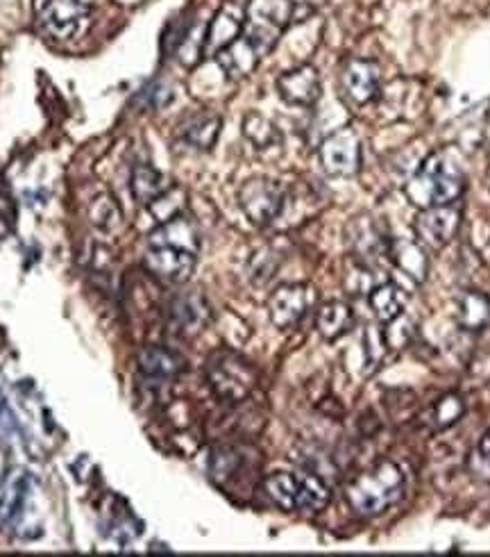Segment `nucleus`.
Returning a JSON list of instances; mask_svg holds the SVG:
<instances>
[{
    "label": "nucleus",
    "instance_id": "20e7f679",
    "mask_svg": "<svg viewBox=\"0 0 490 557\" xmlns=\"http://www.w3.org/2000/svg\"><path fill=\"white\" fill-rule=\"evenodd\" d=\"M293 14V0H250V5L246 8L243 37L260 50L264 58L275 48L284 30L289 28Z\"/></svg>",
    "mask_w": 490,
    "mask_h": 557
},
{
    "label": "nucleus",
    "instance_id": "f704fd0d",
    "mask_svg": "<svg viewBox=\"0 0 490 557\" xmlns=\"http://www.w3.org/2000/svg\"><path fill=\"white\" fill-rule=\"evenodd\" d=\"M488 187H490V171H488Z\"/></svg>",
    "mask_w": 490,
    "mask_h": 557
},
{
    "label": "nucleus",
    "instance_id": "cd10ccee",
    "mask_svg": "<svg viewBox=\"0 0 490 557\" xmlns=\"http://www.w3.org/2000/svg\"><path fill=\"white\" fill-rule=\"evenodd\" d=\"M243 135L246 139L260 150H266V148H273L281 141V135H279V128L277 125L266 119L264 114L260 112H250L246 114L243 119Z\"/></svg>",
    "mask_w": 490,
    "mask_h": 557
},
{
    "label": "nucleus",
    "instance_id": "72a5a7b5",
    "mask_svg": "<svg viewBox=\"0 0 490 557\" xmlns=\"http://www.w3.org/2000/svg\"><path fill=\"white\" fill-rule=\"evenodd\" d=\"M477 458H479V465L490 473V430L481 437L479 442V448H477Z\"/></svg>",
    "mask_w": 490,
    "mask_h": 557
},
{
    "label": "nucleus",
    "instance_id": "c756f323",
    "mask_svg": "<svg viewBox=\"0 0 490 557\" xmlns=\"http://www.w3.org/2000/svg\"><path fill=\"white\" fill-rule=\"evenodd\" d=\"M463 414H466V403H463L458 394H448L441 400H436L429 412V425L441 433V430H448L454 423H458Z\"/></svg>",
    "mask_w": 490,
    "mask_h": 557
},
{
    "label": "nucleus",
    "instance_id": "1a4fd4ad",
    "mask_svg": "<svg viewBox=\"0 0 490 557\" xmlns=\"http://www.w3.org/2000/svg\"><path fill=\"white\" fill-rule=\"evenodd\" d=\"M461 216L463 214H461V208L456 206V202L420 210V214L416 216V223H414L418 242L431 250L445 248L458 233Z\"/></svg>",
    "mask_w": 490,
    "mask_h": 557
},
{
    "label": "nucleus",
    "instance_id": "39448f33",
    "mask_svg": "<svg viewBox=\"0 0 490 557\" xmlns=\"http://www.w3.org/2000/svg\"><path fill=\"white\" fill-rule=\"evenodd\" d=\"M204 373H208L212 392L225 403H241L256 387L254 367L239 352L231 350H221L212 356Z\"/></svg>",
    "mask_w": 490,
    "mask_h": 557
},
{
    "label": "nucleus",
    "instance_id": "f8f14e48",
    "mask_svg": "<svg viewBox=\"0 0 490 557\" xmlns=\"http://www.w3.org/2000/svg\"><path fill=\"white\" fill-rule=\"evenodd\" d=\"M277 91L284 103L293 108H312L321 100L323 83L318 69L312 64H300L277 78Z\"/></svg>",
    "mask_w": 490,
    "mask_h": 557
},
{
    "label": "nucleus",
    "instance_id": "a211bd4d",
    "mask_svg": "<svg viewBox=\"0 0 490 557\" xmlns=\"http://www.w3.org/2000/svg\"><path fill=\"white\" fill-rule=\"evenodd\" d=\"M148 246H173V248L196 252L198 256V250H200L198 225L189 216L179 214V216L158 225V231L148 237Z\"/></svg>",
    "mask_w": 490,
    "mask_h": 557
},
{
    "label": "nucleus",
    "instance_id": "f257e3e1",
    "mask_svg": "<svg viewBox=\"0 0 490 557\" xmlns=\"http://www.w3.org/2000/svg\"><path fill=\"white\" fill-rule=\"evenodd\" d=\"M463 191H466V169L454 148L434 150L404 187L411 206L420 210L456 202Z\"/></svg>",
    "mask_w": 490,
    "mask_h": 557
},
{
    "label": "nucleus",
    "instance_id": "aec40b11",
    "mask_svg": "<svg viewBox=\"0 0 490 557\" xmlns=\"http://www.w3.org/2000/svg\"><path fill=\"white\" fill-rule=\"evenodd\" d=\"M389 258L395 262V267L406 273L411 281L425 283L429 262L425 256V246L420 242L411 239H391L389 244Z\"/></svg>",
    "mask_w": 490,
    "mask_h": 557
},
{
    "label": "nucleus",
    "instance_id": "393cba45",
    "mask_svg": "<svg viewBox=\"0 0 490 557\" xmlns=\"http://www.w3.org/2000/svg\"><path fill=\"white\" fill-rule=\"evenodd\" d=\"M456 321L463 331H483L490 323V298L481 292H463L456 302Z\"/></svg>",
    "mask_w": 490,
    "mask_h": 557
},
{
    "label": "nucleus",
    "instance_id": "ddd939ff",
    "mask_svg": "<svg viewBox=\"0 0 490 557\" xmlns=\"http://www.w3.org/2000/svg\"><path fill=\"white\" fill-rule=\"evenodd\" d=\"M341 87L354 106H368L381 89V66L375 60H348L341 71Z\"/></svg>",
    "mask_w": 490,
    "mask_h": 557
},
{
    "label": "nucleus",
    "instance_id": "412c9836",
    "mask_svg": "<svg viewBox=\"0 0 490 557\" xmlns=\"http://www.w3.org/2000/svg\"><path fill=\"white\" fill-rule=\"evenodd\" d=\"M139 369L150 380H173L185 369L183 358L177 352L162 346H146L139 352Z\"/></svg>",
    "mask_w": 490,
    "mask_h": 557
},
{
    "label": "nucleus",
    "instance_id": "2eb2a0df",
    "mask_svg": "<svg viewBox=\"0 0 490 557\" xmlns=\"http://www.w3.org/2000/svg\"><path fill=\"white\" fill-rule=\"evenodd\" d=\"M348 244L359 262L373 267V262L389 256L391 239L373 216H356L348 225Z\"/></svg>",
    "mask_w": 490,
    "mask_h": 557
},
{
    "label": "nucleus",
    "instance_id": "4468645a",
    "mask_svg": "<svg viewBox=\"0 0 490 557\" xmlns=\"http://www.w3.org/2000/svg\"><path fill=\"white\" fill-rule=\"evenodd\" d=\"M212 319L210 302L200 294H179L168 306V327L177 337H193Z\"/></svg>",
    "mask_w": 490,
    "mask_h": 557
},
{
    "label": "nucleus",
    "instance_id": "2f4dec72",
    "mask_svg": "<svg viewBox=\"0 0 490 557\" xmlns=\"http://www.w3.org/2000/svg\"><path fill=\"white\" fill-rule=\"evenodd\" d=\"M277 267H279V258H277V252L273 248L256 250L254 256H252V260H250V277H252V283L264 285L266 281H271V277L275 275Z\"/></svg>",
    "mask_w": 490,
    "mask_h": 557
},
{
    "label": "nucleus",
    "instance_id": "7c9ffc66",
    "mask_svg": "<svg viewBox=\"0 0 490 557\" xmlns=\"http://www.w3.org/2000/svg\"><path fill=\"white\" fill-rule=\"evenodd\" d=\"M185 206H187L185 189L173 187V189H166L160 198H154L148 208H150V214L162 225L179 214H185Z\"/></svg>",
    "mask_w": 490,
    "mask_h": 557
},
{
    "label": "nucleus",
    "instance_id": "6ab92c4d",
    "mask_svg": "<svg viewBox=\"0 0 490 557\" xmlns=\"http://www.w3.org/2000/svg\"><path fill=\"white\" fill-rule=\"evenodd\" d=\"M216 60H218V66L227 73V78L241 81V78H248V75L256 69V64L262 62V53L241 35L235 44L221 50Z\"/></svg>",
    "mask_w": 490,
    "mask_h": 557
},
{
    "label": "nucleus",
    "instance_id": "4be33fe9",
    "mask_svg": "<svg viewBox=\"0 0 490 557\" xmlns=\"http://www.w3.org/2000/svg\"><path fill=\"white\" fill-rule=\"evenodd\" d=\"M221 116L200 112L196 116H189L183 125H179V137L185 144H189L196 150H210L214 148L218 135H221Z\"/></svg>",
    "mask_w": 490,
    "mask_h": 557
},
{
    "label": "nucleus",
    "instance_id": "423d86ee",
    "mask_svg": "<svg viewBox=\"0 0 490 557\" xmlns=\"http://www.w3.org/2000/svg\"><path fill=\"white\" fill-rule=\"evenodd\" d=\"M284 202H287V189L266 175L246 181L239 189V208L254 225L273 223L281 214Z\"/></svg>",
    "mask_w": 490,
    "mask_h": 557
},
{
    "label": "nucleus",
    "instance_id": "9d476101",
    "mask_svg": "<svg viewBox=\"0 0 490 557\" xmlns=\"http://www.w3.org/2000/svg\"><path fill=\"white\" fill-rule=\"evenodd\" d=\"M196 252L173 246H148L143 267L168 285H185L196 271Z\"/></svg>",
    "mask_w": 490,
    "mask_h": 557
},
{
    "label": "nucleus",
    "instance_id": "6e6552de",
    "mask_svg": "<svg viewBox=\"0 0 490 557\" xmlns=\"http://www.w3.org/2000/svg\"><path fill=\"white\" fill-rule=\"evenodd\" d=\"M91 18V8L85 0H48L41 10V28L58 41H71L83 33Z\"/></svg>",
    "mask_w": 490,
    "mask_h": 557
},
{
    "label": "nucleus",
    "instance_id": "c85d7f7f",
    "mask_svg": "<svg viewBox=\"0 0 490 557\" xmlns=\"http://www.w3.org/2000/svg\"><path fill=\"white\" fill-rule=\"evenodd\" d=\"M389 339H386V333H384V323L379 325H368L366 333H364V375H375L386 358H389Z\"/></svg>",
    "mask_w": 490,
    "mask_h": 557
},
{
    "label": "nucleus",
    "instance_id": "f03ea898",
    "mask_svg": "<svg viewBox=\"0 0 490 557\" xmlns=\"http://www.w3.org/2000/svg\"><path fill=\"white\" fill-rule=\"evenodd\" d=\"M404 494V471L391 462H379L370 471L356 475L345 487L350 510L361 519H375L389 512Z\"/></svg>",
    "mask_w": 490,
    "mask_h": 557
},
{
    "label": "nucleus",
    "instance_id": "7ed1b4c3",
    "mask_svg": "<svg viewBox=\"0 0 490 557\" xmlns=\"http://www.w3.org/2000/svg\"><path fill=\"white\" fill-rule=\"evenodd\" d=\"M264 492L271 503L284 512L318 515L331 500V490L325 485V480L312 473L298 475L277 471L264 480Z\"/></svg>",
    "mask_w": 490,
    "mask_h": 557
},
{
    "label": "nucleus",
    "instance_id": "dca6fc26",
    "mask_svg": "<svg viewBox=\"0 0 490 557\" xmlns=\"http://www.w3.org/2000/svg\"><path fill=\"white\" fill-rule=\"evenodd\" d=\"M246 28V10L237 3H225L204 30V58H216L221 50L235 44Z\"/></svg>",
    "mask_w": 490,
    "mask_h": 557
},
{
    "label": "nucleus",
    "instance_id": "b1692460",
    "mask_svg": "<svg viewBox=\"0 0 490 557\" xmlns=\"http://www.w3.org/2000/svg\"><path fill=\"white\" fill-rule=\"evenodd\" d=\"M406 300V292L395 283H377L368 294V302L379 323H391L393 319L404 314Z\"/></svg>",
    "mask_w": 490,
    "mask_h": 557
},
{
    "label": "nucleus",
    "instance_id": "473e14b6",
    "mask_svg": "<svg viewBox=\"0 0 490 557\" xmlns=\"http://www.w3.org/2000/svg\"><path fill=\"white\" fill-rule=\"evenodd\" d=\"M16 430H18L16 417H14L12 408H10V403H8L5 394H3V389H0V433H5V435H14Z\"/></svg>",
    "mask_w": 490,
    "mask_h": 557
},
{
    "label": "nucleus",
    "instance_id": "f3484780",
    "mask_svg": "<svg viewBox=\"0 0 490 557\" xmlns=\"http://www.w3.org/2000/svg\"><path fill=\"white\" fill-rule=\"evenodd\" d=\"M33 498V478L23 469H16L0 492V523L18 525L25 519Z\"/></svg>",
    "mask_w": 490,
    "mask_h": 557
},
{
    "label": "nucleus",
    "instance_id": "bb28decb",
    "mask_svg": "<svg viewBox=\"0 0 490 557\" xmlns=\"http://www.w3.org/2000/svg\"><path fill=\"white\" fill-rule=\"evenodd\" d=\"M89 223L100 233H116L123 223V210L112 194H100L91 200L87 210Z\"/></svg>",
    "mask_w": 490,
    "mask_h": 557
},
{
    "label": "nucleus",
    "instance_id": "9b49d317",
    "mask_svg": "<svg viewBox=\"0 0 490 557\" xmlns=\"http://www.w3.org/2000/svg\"><path fill=\"white\" fill-rule=\"evenodd\" d=\"M316 292L309 285H281L273 292L268 300L271 321L279 327V331H291L298 325L309 308L314 306Z\"/></svg>",
    "mask_w": 490,
    "mask_h": 557
},
{
    "label": "nucleus",
    "instance_id": "5701e85b",
    "mask_svg": "<svg viewBox=\"0 0 490 557\" xmlns=\"http://www.w3.org/2000/svg\"><path fill=\"white\" fill-rule=\"evenodd\" d=\"M316 327L323 339L337 342L343 335H348L354 327V312L348 302L341 300H329L318 310Z\"/></svg>",
    "mask_w": 490,
    "mask_h": 557
},
{
    "label": "nucleus",
    "instance_id": "a878e982",
    "mask_svg": "<svg viewBox=\"0 0 490 557\" xmlns=\"http://www.w3.org/2000/svg\"><path fill=\"white\" fill-rule=\"evenodd\" d=\"M130 189L139 206H150L154 198H160L166 191V181L154 166L137 164L130 178Z\"/></svg>",
    "mask_w": 490,
    "mask_h": 557
},
{
    "label": "nucleus",
    "instance_id": "0eeeda50",
    "mask_svg": "<svg viewBox=\"0 0 490 557\" xmlns=\"http://www.w3.org/2000/svg\"><path fill=\"white\" fill-rule=\"evenodd\" d=\"M321 166L331 178H352L361 169V139L356 131L341 128L331 133L318 148Z\"/></svg>",
    "mask_w": 490,
    "mask_h": 557
}]
</instances>
